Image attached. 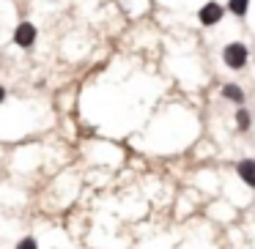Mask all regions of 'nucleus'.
<instances>
[{
    "instance_id": "1",
    "label": "nucleus",
    "mask_w": 255,
    "mask_h": 249,
    "mask_svg": "<svg viewBox=\"0 0 255 249\" xmlns=\"http://www.w3.org/2000/svg\"><path fill=\"white\" fill-rule=\"evenodd\" d=\"M222 61H225V66H231V69H242L244 63H247V47L239 44V41L228 44L225 52H222Z\"/></svg>"
},
{
    "instance_id": "2",
    "label": "nucleus",
    "mask_w": 255,
    "mask_h": 249,
    "mask_svg": "<svg viewBox=\"0 0 255 249\" xmlns=\"http://www.w3.org/2000/svg\"><path fill=\"white\" fill-rule=\"evenodd\" d=\"M222 14H225V8L220 6V3H214V0H211V3H206L203 8H200V25H206V28H209V25H217L222 19Z\"/></svg>"
},
{
    "instance_id": "3",
    "label": "nucleus",
    "mask_w": 255,
    "mask_h": 249,
    "mask_svg": "<svg viewBox=\"0 0 255 249\" xmlns=\"http://www.w3.org/2000/svg\"><path fill=\"white\" fill-rule=\"evenodd\" d=\"M236 172H239V178H242L247 186L255 189V159H242L236 165Z\"/></svg>"
},
{
    "instance_id": "4",
    "label": "nucleus",
    "mask_w": 255,
    "mask_h": 249,
    "mask_svg": "<svg viewBox=\"0 0 255 249\" xmlns=\"http://www.w3.org/2000/svg\"><path fill=\"white\" fill-rule=\"evenodd\" d=\"M14 41H17L19 47H30L36 41V28L30 22H22L17 28V33H14Z\"/></svg>"
},
{
    "instance_id": "5",
    "label": "nucleus",
    "mask_w": 255,
    "mask_h": 249,
    "mask_svg": "<svg viewBox=\"0 0 255 249\" xmlns=\"http://www.w3.org/2000/svg\"><path fill=\"white\" fill-rule=\"evenodd\" d=\"M222 96L231 99V101H236V104H242V101H244V93H242L239 85H225V88H222Z\"/></svg>"
},
{
    "instance_id": "6",
    "label": "nucleus",
    "mask_w": 255,
    "mask_h": 249,
    "mask_svg": "<svg viewBox=\"0 0 255 249\" xmlns=\"http://www.w3.org/2000/svg\"><path fill=\"white\" fill-rule=\"evenodd\" d=\"M228 8H231L236 17H244L247 8H250V0H228Z\"/></svg>"
},
{
    "instance_id": "7",
    "label": "nucleus",
    "mask_w": 255,
    "mask_h": 249,
    "mask_svg": "<svg viewBox=\"0 0 255 249\" xmlns=\"http://www.w3.org/2000/svg\"><path fill=\"white\" fill-rule=\"evenodd\" d=\"M236 123H239V129H242V132H247V129H250V112L247 110H239L236 112Z\"/></svg>"
},
{
    "instance_id": "8",
    "label": "nucleus",
    "mask_w": 255,
    "mask_h": 249,
    "mask_svg": "<svg viewBox=\"0 0 255 249\" xmlns=\"http://www.w3.org/2000/svg\"><path fill=\"white\" fill-rule=\"evenodd\" d=\"M17 249H39V247H36V238H22L17 244Z\"/></svg>"
},
{
    "instance_id": "9",
    "label": "nucleus",
    "mask_w": 255,
    "mask_h": 249,
    "mask_svg": "<svg viewBox=\"0 0 255 249\" xmlns=\"http://www.w3.org/2000/svg\"><path fill=\"white\" fill-rule=\"evenodd\" d=\"M3 99H6V88L0 85V104H3Z\"/></svg>"
}]
</instances>
